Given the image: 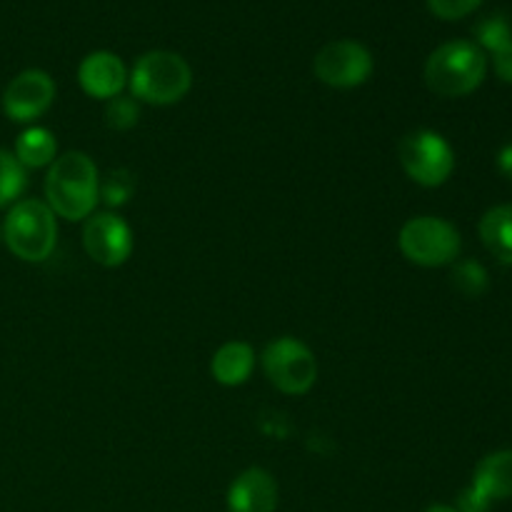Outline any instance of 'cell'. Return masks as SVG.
<instances>
[{"mask_svg":"<svg viewBox=\"0 0 512 512\" xmlns=\"http://www.w3.org/2000/svg\"><path fill=\"white\" fill-rule=\"evenodd\" d=\"M100 200V175L90 155L80 150L60 155L45 175V203L58 218L85 220Z\"/></svg>","mask_w":512,"mask_h":512,"instance_id":"6da1fadb","label":"cell"},{"mask_svg":"<svg viewBox=\"0 0 512 512\" xmlns=\"http://www.w3.org/2000/svg\"><path fill=\"white\" fill-rule=\"evenodd\" d=\"M488 70L485 53L470 40H450L425 60V83L440 98H463L480 88Z\"/></svg>","mask_w":512,"mask_h":512,"instance_id":"7a4b0ae2","label":"cell"},{"mask_svg":"<svg viewBox=\"0 0 512 512\" xmlns=\"http://www.w3.org/2000/svg\"><path fill=\"white\" fill-rule=\"evenodd\" d=\"M130 93L138 103L173 105L188 95L193 85V70L183 55L170 50H150L135 60L128 73Z\"/></svg>","mask_w":512,"mask_h":512,"instance_id":"3957f363","label":"cell"},{"mask_svg":"<svg viewBox=\"0 0 512 512\" xmlns=\"http://www.w3.org/2000/svg\"><path fill=\"white\" fill-rule=\"evenodd\" d=\"M3 238L15 258L25 263H43L53 255L58 243L55 213L43 200H18L3 223Z\"/></svg>","mask_w":512,"mask_h":512,"instance_id":"277c9868","label":"cell"},{"mask_svg":"<svg viewBox=\"0 0 512 512\" xmlns=\"http://www.w3.org/2000/svg\"><path fill=\"white\" fill-rule=\"evenodd\" d=\"M398 248L410 263L420 268H443L460 255V233L448 220L435 215H418L400 228Z\"/></svg>","mask_w":512,"mask_h":512,"instance_id":"5b68a950","label":"cell"},{"mask_svg":"<svg viewBox=\"0 0 512 512\" xmlns=\"http://www.w3.org/2000/svg\"><path fill=\"white\" fill-rule=\"evenodd\" d=\"M398 160L405 175L423 188H438L453 175L455 153L435 130H413L398 143Z\"/></svg>","mask_w":512,"mask_h":512,"instance_id":"8992f818","label":"cell"},{"mask_svg":"<svg viewBox=\"0 0 512 512\" xmlns=\"http://www.w3.org/2000/svg\"><path fill=\"white\" fill-rule=\"evenodd\" d=\"M263 370L270 385L285 395H305L318 380V360L298 338H275L263 350Z\"/></svg>","mask_w":512,"mask_h":512,"instance_id":"52a82bcc","label":"cell"},{"mask_svg":"<svg viewBox=\"0 0 512 512\" xmlns=\"http://www.w3.org/2000/svg\"><path fill=\"white\" fill-rule=\"evenodd\" d=\"M313 73L328 88H358L373 73V55L363 43L333 40L318 50L313 60Z\"/></svg>","mask_w":512,"mask_h":512,"instance_id":"ba28073f","label":"cell"},{"mask_svg":"<svg viewBox=\"0 0 512 512\" xmlns=\"http://www.w3.org/2000/svg\"><path fill=\"white\" fill-rule=\"evenodd\" d=\"M83 248L103 268H118L133 253V233L115 213H93L83 225Z\"/></svg>","mask_w":512,"mask_h":512,"instance_id":"9c48e42d","label":"cell"},{"mask_svg":"<svg viewBox=\"0 0 512 512\" xmlns=\"http://www.w3.org/2000/svg\"><path fill=\"white\" fill-rule=\"evenodd\" d=\"M55 100V83L45 70H23L3 93V110L15 123H33Z\"/></svg>","mask_w":512,"mask_h":512,"instance_id":"30bf717a","label":"cell"},{"mask_svg":"<svg viewBox=\"0 0 512 512\" xmlns=\"http://www.w3.org/2000/svg\"><path fill=\"white\" fill-rule=\"evenodd\" d=\"M78 83L85 95L98 100H110L120 95L128 85V68L123 60L108 50H95L85 55L78 65Z\"/></svg>","mask_w":512,"mask_h":512,"instance_id":"8fae6325","label":"cell"},{"mask_svg":"<svg viewBox=\"0 0 512 512\" xmlns=\"http://www.w3.org/2000/svg\"><path fill=\"white\" fill-rule=\"evenodd\" d=\"M278 508V483L265 468H248L230 483V512H275Z\"/></svg>","mask_w":512,"mask_h":512,"instance_id":"7c38bea8","label":"cell"},{"mask_svg":"<svg viewBox=\"0 0 512 512\" xmlns=\"http://www.w3.org/2000/svg\"><path fill=\"white\" fill-rule=\"evenodd\" d=\"M470 488L493 508L498 500L512 498V450H498L478 463Z\"/></svg>","mask_w":512,"mask_h":512,"instance_id":"4fadbf2b","label":"cell"},{"mask_svg":"<svg viewBox=\"0 0 512 512\" xmlns=\"http://www.w3.org/2000/svg\"><path fill=\"white\" fill-rule=\"evenodd\" d=\"M253 368L255 350L243 340H230V343L220 345L210 360V373H213L215 383L225 385V388H238V385L248 383Z\"/></svg>","mask_w":512,"mask_h":512,"instance_id":"5bb4252c","label":"cell"},{"mask_svg":"<svg viewBox=\"0 0 512 512\" xmlns=\"http://www.w3.org/2000/svg\"><path fill=\"white\" fill-rule=\"evenodd\" d=\"M480 240L493 258L512 265V205L490 208L480 218Z\"/></svg>","mask_w":512,"mask_h":512,"instance_id":"9a60e30c","label":"cell"},{"mask_svg":"<svg viewBox=\"0 0 512 512\" xmlns=\"http://www.w3.org/2000/svg\"><path fill=\"white\" fill-rule=\"evenodd\" d=\"M13 155L23 168H45V165L50 168V163L58 158V143L50 130L33 125L18 135Z\"/></svg>","mask_w":512,"mask_h":512,"instance_id":"2e32d148","label":"cell"},{"mask_svg":"<svg viewBox=\"0 0 512 512\" xmlns=\"http://www.w3.org/2000/svg\"><path fill=\"white\" fill-rule=\"evenodd\" d=\"M25 185H28V178H25L23 165L18 163L13 153L0 148V208L18 200Z\"/></svg>","mask_w":512,"mask_h":512,"instance_id":"e0dca14e","label":"cell"},{"mask_svg":"<svg viewBox=\"0 0 512 512\" xmlns=\"http://www.w3.org/2000/svg\"><path fill=\"white\" fill-rule=\"evenodd\" d=\"M450 280H453V288L460 295H465V298H480L490 285L488 270L478 260H460V263H455Z\"/></svg>","mask_w":512,"mask_h":512,"instance_id":"ac0fdd59","label":"cell"},{"mask_svg":"<svg viewBox=\"0 0 512 512\" xmlns=\"http://www.w3.org/2000/svg\"><path fill=\"white\" fill-rule=\"evenodd\" d=\"M140 120V103L133 95H115L105 103V125L110 130H130Z\"/></svg>","mask_w":512,"mask_h":512,"instance_id":"d6986e66","label":"cell"},{"mask_svg":"<svg viewBox=\"0 0 512 512\" xmlns=\"http://www.w3.org/2000/svg\"><path fill=\"white\" fill-rule=\"evenodd\" d=\"M475 38H478V48H488L490 53H498L503 45H508L512 40V28L510 20L505 15H490L483 23H478L475 28Z\"/></svg>","mask_w":512,"mask_h":512,"instance_id":"ffe728a7","label":"cell"},{"mask_svg":"<svg viewBox=\"0 0 512 512\" xmlns=\"http://www.w3.org/2000/svg\"><path fill=\"white\" fill-rule=\"evenodd\" d=\"M135 193V178L130 170L118 168L108 175V178L100 183V198L105 200V205L110 208H120V205L128 203Z\"/></svg>","mask_w":512,"mask_h":512,"instance_id":"44dd1931","label":"cell"},{"mask_svg":"<svg viewBox=\"0 0 512 512\" xmlns=\"http://www.w3.org/2000/svg\"><path fill=\"white\" fill-rule=\"evenodd\" d=\"M483 0H428L430 13L443 20H460L473 13Z\"/></svg>","mask_w":512,"mask_h":512,"instance_id":"7402d4cb","label":"cell"},{"mask_svg":"<svg viewBox=\"0 0 512 512\" xmlns=\"http://www.w3.org/2000/svg\"><path fill=\"white\" fill-rule=\"evenodd\" d=\"M493 60L498 78L505 80V83H512V40L508 45H503L498 53H493Z\"/></svg>","mask_w":512,"mask_h":512,"instance_id":"603a6c76","label":"cell"},{"mask_svg":"<svg viewBox=\"0 0 512 512\" xmlns=\"http://www.w3.org/2000/svg\"><path fill=\"white\" fill-rule=\"evenodd\" d=\"M498 170L512 183V143L498 153Z\"/></svg>","mask_w":512,"mask_h":512,"instance_id":"cb8c5ba5","label":"cell"},{"mask_svg":"<svg viewBox=\"0 0 512 512\" xmlns=\"http://www.w3.org/2000/svg\"><path fill=\"white\" fill-rule=\"evenodd\" d=\"M425 512H458L455 508H450V505H430Z\"/></svg>","mask_w":512,"mask_h":512,"instance_id":"d4e9b609","label":"cell"},{"mask_svg":"<svg viewBox=\"0 0 512 512\" xmlns=\"http://www.w3.org/2000/svg\"><path fill=\"white\" fill-rule=\"evenodd\" d=\"M0 238H3V225H0Z\"/></svg>","mask_w":512,"mask_h":512,"instance_id":"484cf974","label":"cell"}]
</instances>
